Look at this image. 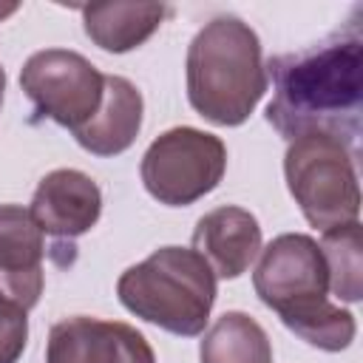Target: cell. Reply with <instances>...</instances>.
Masks as SVG:
<instances>
[{
  "label": "cell",
  "instance_id": "52a82bcc",
  "mask_svg": "<svg viewBox=\"0 0 363 363\" xmlns=\"http://www.w3.org/2000/svg\"><path fill=\"white\" fill-rule=\"evenodd\" d=\"M255 295L278 318L329 301V272L315 238L303 233H284L272 238L252 272Z\"/></svg>",
  "mask_w": 363,
  "mask_h": 363
},
{
  "label": "cell",
  "instance_id": "d6986e66",
  "mask_svg": "<svg viewBox=\"0 0 363 363\" xmlns=\"http://www.w3.org/2000/svg\"><path fill=\"white\" fill-rule=\"evenodd\" d=\"M14 9H17V6H0V20H3V17H6V14H11V11H14Z\"/></svg>",
  "mask_w": 363,
  "mask_h": 363
},
{
  "label": "cell",
  "instance_id": "e0dca14e",
  "mask_svg": "<svg viewBox=\"0 0 363 363\" xmlns=\"http://www.w3.org/2000/svg\"><path fill=\"white\" fill-rule=\"evenodd\" d=\"M28 340V312L0 292V363H17Z\"/></svg>",
  "mask_w": 363,
  "mask_h": 363
},
{
  "label": "cell",
  "instance_id": "9c48e42d",
  "mask_svg": "<svg viewBox=\"0 0 363 363\" xmlns=\"http://www.w3.org/2000/svg\"><path fill=\"white\" fill-rule=\"evenodd\" d=\"M28 213L45 235L71 241L77 235H85L99 221L102 193L88 173L60 167L40 179Z\"/></svg>",
  "mask_w": 363,
  "mask_h": 363
},
{
  "label": "cell",
  "instance_id": "4fadbf2b",
  "mask_svg": "<svg viewBox=\"0 0 363 363\" xmlns=\"http://www.w3.org/2000/svg\"><path fill=\"white\" fill-rule=\"evenodd\" d=\"M167 17L162 3H91L82 6V28L94 45L102 51L125 54L139 48L153 37V31Z\"/></svg>",
  "mask_w": 363,
  "mask_h": 363
},
{
  "label": "cell",
  "instance_id": "7a4b0ae2",
  "mask_svg": "<svg viewBox=\"0 0 363 363\" xmlns=\"http://www.w3.org/2000/svg\"><path fill=\"white\" fill-rule=\"evenodd\" d=\"M184 68L187 102L221 128L244 125L269 85L258 34L233 14L213 17L196 31Z\"/></svg>",
  "mask_w": 363,
  "mask_h": 363
},
{
  "label": "cell",
  "instance_id": "30bf717a",
  "mask_svg": "<svg viewBox=\"0 0 363 363\" xmlns=\"http://www.w3.org/2000/svg\"><path fill=\"white\" fill-rule=\"evenodd\" d=\"M45 233L20 204H0V292L26 312L43 295Z\"/></svg>",
  "mask_w": 363,
  "mask_h": 363
},
{
  "label": "cell",
  "instance_id": "ac0fdd59",
  "mask_svg": "<svg viewBox=\"0 0 363 363\" xmlns=\"http://www.w3.org/2000/svg\"><path fill=\"white\" fill-rule=\"evenodd\" d=\"M3 94H6V71L0 65V108H3Z\"/></svg>",
  "mask_w": 363,
  "mask_h": 363
},
{
  "label": "cell",
  "instance_id": "5bb4252c",
  "mask_svg": "<svg viewBox=\"0 0 363 363\" xmlns=\"http://www.w3.org/2000/svg\"><path fill=\"white\" fill-rule=\"evenodd\" d=\"M199 357L201 363H272V343L247 312H224L204 332Z\"/></svg>",
  "mask_w": 363,
  "mask_h": 363
},
{
  "label": "cell",
  "instance_id": "277c9868",
  "mask_svg": "<svg viewBox=\"0 0 363 363\" xmlns=\"http://www.w3.org/2000/svg\"><path fill=\"white\" fill-rule=\"evenodd\" d=\"M284 176L303 218L320 233L357 221L360 184L354 153L343 142L323 133L292 139L284 156Z\"/></svg>",
  "mask_w": 363,
  "mask_h": 363
},
{
  "label": "cell",
  "instance_id": "8992f818",
  "mask_svg": "<svg viewBox=\"0 0 363 363\" xmlns=\"http://www.w3.org/2000/svg\"><path fill=\"white\" fill-rule=\"evenodd\" d=\"M20 88L40 116L74 133L96 113L105 74H99V68L77 51L45 48L23 62Z\"/></svg>",
  "mask_w": 363,
  "mask_h": 363
},
{
  "label": "cell",
  "instance_id": "3957f363",
  "mask_svg": "<svg viewBox=\"0 0 363 363\" xmlns=\"http://www.w3.org/2000/svg\"><path fill=\"white\" fill-rule=\"evenodd\" d=\"M116 295L130 315L170 335L196 337L210 320L218 286L193 247H159L119 275Z\"/></svg>",
  "mask_w": 363,
  "mask_h": 363
},
{
  "label": "cell",
  "instance_id": "8fae6325",
  "mask_svg": "<svg viewBox=\"0 0 363 363\" xmlns=\"http://www.w3.org/2000/svg\"><path fill=\"white\" fill-rule=\"evenodd\" d=\"M193 250L207 261L216 278H238L261 252V224L244 207H216L196 221Z\"/></svg>",
  "mask_w": 363,
  "mask_h": 363
},
{
  "label": "cell",
  "instance_id": "5b68a950",
  "mask_svg": "<svg viewBox=\"0 0 363 363\" xmlns=\"http://www.w3.org/2000/svg\"><path fill=\"white\" fill-rule=\"evenodd\" d=\"M227 170V145L207 130L179 125L150 142L139 173L145 190L167 207H187L218 187Z\"/></svg>",
  "mask_w": 363,
  "mask_h": 363
},
{
  "label": "cell",
  "instance_id": "7c38bea8",
  "mask_svg": "<svg viewBox=\"0 0 363 363\" xmlns=\"http://www.w3.org/2000/svg\"><path fill=\"white\" fill-rule=\"evenodd\" d=\"M142 113L145 102L139 88L116 74H105V88H102V102L96 113L74 130V139L79 147H85L94 156H119L125 153L139 130H142Z\"/></svg>",
  "mask_w": 363,
  "mask_h": 363
},
{
  "label": "cell",
  "instance_id": "ba28073f",
  "mask_svg": "<svg viewBox=\"0 0 363 363\" xmlns=\"http://www.w3.org/2000/svg\"><path fill=\"white\" fill-rule=\"evenodd\" d=\"M45 363H156V354L130 323L74 315L51 326Z\"/></svg>",
  "mask_w": 363,
  "mask_h": 363
},
{
  "label": "cell",
  "instance_id": "9a60e30c",
  "mask_svg": "<svg viewBox=\"0 0 363 363\" xmlns=\"http://www.w3.org/2000/svg\"><path fill=\"white\" fill-rule=\"evenodd\" d=\"M320 255L329 272V289L337 301L357 303L363 298V230L360 221L332 227L320 238Z\"/></svg>",
  "mask_w": 363,
  "mask_h": 363
},
{
  "label": "cell",
  "instance_id": "2e32d148",
  "mask_svg": "<svg viewBox=\"0 0 363 363\" xmlns=\"http://www.w3.org/2000/svg\"><path fill=\"white\" fill-rule=\"evenodd\" d=\"M281 323L289 332H295L301 340H306L309 346L323 349V352H340L357 335L354 315L349 309H343L340 303H332V301H320V303H312L306 309L289 312L281 318Z\"/></svg>",
  "mask_w": 363,
  "mask_h": 363
},
{
  "label": "cell",
  "instance_id": "6da1fadb",
  "mask_svg": "<svg viewBox=\"0 0 363 363\" xmlns=\"http://www.w3.org/2000/svg\"><path fill=\"white\" fill-rule=\"evenodd\" d=\"M272 102L267 122L284 139L323 133L357 156L363 130V37L340 31L309 48L269 60Z\"/></svg>",
  "mask_w": 363,
  "mask_h": 363
}]
</instances>
